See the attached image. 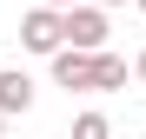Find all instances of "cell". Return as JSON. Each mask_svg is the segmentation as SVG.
Masks as SVG:
<instances>
[{
  "mask_svg": "<svg viewBox=\"0 0 146 139\" xmlns=\"http://www.w3.org/2000/svg\"><path fill=\"white\" fill-rule=\"evenodd\" d=\"M126 53H113V46H100V53H93V93H119L126 86Z\"/></svg>",
  "mask_w": 146,
  "mask_h": 139,
  "instance_id": "5b68a950",
  "label": "cell"
},
{
  "mask_svg": "<svg viewBox=\"0 0 146 139\" xmlns=\"http://www.w3.org/2000/svg\"><path fill=\"white\" fill-rule=\"evenodd\" d=\"M100 7H119V0H100Z\"/></svg>",
  "mask_w": 146,
  "mask_h": 139,
  "instance_id": "9c48e42d",
  "label": "cell"
},
{
  "mask_svg": "<svg viewBox=\"0 0 146 139\" xmlns=\"http://www.w3.org/2000/svg\"><path fill=\"white\" fill-rule=\"evenodd\" d=\"M46 7H73V0H46Z\"/></svg>",
  "mask_w": 146,
  "mask_h": 139,
  "instance_id": "ba28073f",
  "label": "cell"
},
{
  "mask_svg": "<svg viewBox=\"0 0 146 139\" xmlns=\"http://www.w3.org/2000/svg\"><path fill=\"white\" fill-rule=\"evenodd\" d=\"M53 86L93 93V53H86V46H60V53H53Z\"/></svg>",
  "mask_w": 146,
  "mask_h": 139,
  "instance_id": "3957f363",
  "label": "cell"
},
{
  "mask_svg": "<svg viewBox=\"0 0 146 139\" xmlns=\"http://www.w3.org/2000/svg\"><path fill=\"white\" fill-rule=\"evenodd\" d=\"M133 80L146 86V46H139V53H133Z\"/></svg>",
  "mask_w": 146,
  "mask_h": 139,
  "instance_id": "52a82bcc",
  "label": "cell"
},
{
  "mask_svg": "<svg viewBox=\"0 0 146 139\" xmlns=\"http://www.w3.org/2000/svg\"><path fill=\"white\" fill-rule=\"evenodd\" d=\"M66 46H86V53L106 46V7L100 0H73L66 7Z\"/></svg>",
  "mask_w": 146,
  "mask_h": 139,
  "instance_id": "7a4b0ae2",
  "label": "cell"
},
{
  "mask_svg": "<svg viewBox=\"0 0 146 139\" xmlns=\"http://www.w3.org/2000/svg\"><path fill=\"white\" fill-rule=\"evenodd\" d=\"M0 113H33V80L20 66H0Z\"/></svg>",
  "mask_w": 146,
  "mask_h": 139,
  "instance_id": "277c9868",
  "label": "cell"
},
{
  "mask_svg": "<svg viewBox=\"0 0 146 139\" xmlns=\"http://www.w3.org/2000/svg\"><path fill=\"white\" fill-rule=\"evenodd\" d=\"M73 132H80V139H106L113 126H106V113H80V119H73Z\"/></svg>",
  "mask_w": 146,
  "mask_h": 139,
  "instance_id": "8992f818",
  "label": "cell"
},
{
  "mask_svg": "<svg viewBox=\"0 0 146 139\" xmlns=\"http://www.w3.org/2000/svg\"><path fill=\"white\" fill-rule=\"evenodd\" d=\"M20 46L53 60L60 46H66V7H46V0H33V7L20 13Z\"/></svg>",
  "mask_w": 146,
  "mask_h": 139,
  "instance_id": "6da1fadb",
  "label": "cell"
},
{
  "mask_svg": "<svg viewBox=\"0 0 146 139\" xmlns=\"http://www.w3.org/2000/svg\"><path fill=\"white\" fill-rule=\"evenodd\" d=\"M133 7H139V13H146V0H133Z\"/></svg>",
  "mask_w": 146,
  "mask_h": 139,
  "instance_id": "30bf717a",
  "label": "cell"
}]
</instances>
